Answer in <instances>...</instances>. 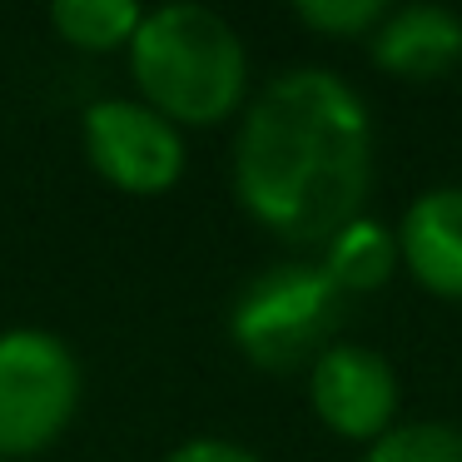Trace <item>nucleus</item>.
I'll list each match as a JSON object with an SVG mask.
<instances>
[{
  "label": "nucleus",
  "instance_id": "f03ea898",
  "mask_svg": "<svg viewBox=\"0 0 462 462\" xmlns=\"http://www.w3.org/2000/svg\"><path fill=\"white\" fill-rule=\"evenodd\" d=\"M130 70L144 90V105L170 125H219L244 100L249 55L219 11L184 0L144 11L130 41Z\"/></svg>",
  "mask_w": 462,
  "mask_h": 462
},
{
  "label": "nucleus",
  "instance_id": "9d476101",
  "mask_svg": "<svg viewBox=\"0 0 462 462\" xmlns=\"http://www.w3.org/2000/svg\"><path fill=\"white\" fill-rule=\"evenodd\" d=\"M144 11L134 0H55L51 25L75 51H120L134 41Z\"/></svg>",
  "mask_w": 462,
  "mask_h": 462
},
{
  "label": "nucleus",
  "instance_id": "0eeeda50",
  "mask_svg": "<svg viewBox=\"0 0 462 462\" xmlns=\"http://www.w3.org/2000/svg\"><path fill=\"white\" fill-rule=\"evenodd\" d=\"M398 259L438 299H462V184H442L408 204L398 224Z\"/></svg>",
  "mask_w": 462,
  "mask_h": 462
},
{
  "label": "nucleus",
  "instance_id": "6e6552de",
  "mask_svg": "<svg viewBox=\"0 0 462 462\" xmlns=\"http://www.w3.org/2000/svg\"><path fill=\"white\" fill-rule=\"evenodd\" d=\"M368 51L373 65L398 80H438L462 60V15L448 5H402L383 15Z\"/></svg>",
  "mask_w": 462,
  "mask_h": 462
},
{
  "label": "nucleus",
  "instance_id": "ddd939ff",
  "mask_svg": "<svg viewBox=\"0 0 462 462\" xmlns=\"http://www.w3.org/2000/svg\"><path fill=\"white\" fill-rule=\"evenodd\" d=\"M164 462H263V457H254L249 448L224 438H194V442H180Z\"/></svg>",
  "mask_w": 462,
  "mask_h": 462
},
{
  "label": "nucleus",
  "instance_id": "f257e3e1",
  "mask_svg": "<svg viewBox=\"0 0 462 462\" xmlns=\"http://www.w3.org/2000/svg\"><path fill=\"white\" fill-rule=\"evenodd\" d=\"M373 125L333 70H289L263 85L234 140L239 204L283 244H328L363 214Z\"/></svg>",
  "mask_w": 462,
  "mask_h": 462
},
{
  "label": "nucleus",
  "instance_id": "f8f14e48",
  "mask_svg": "<svg viewBox=\"0 0 462 462\" xmlns=\"http://www.w3.org/2000/svg\"><path fill=\"white\" fill-rule=\"evenodd\" d=\"M383 15H388L383 0H299L293 5V21H303L319 35H343V41L373 35L383 25Z\"/></svg>",
  "mask_w": 462,
  "mask_h": 462
},
{
  "label": "nucleus",
  "instance_id": "7ed1b4c3",
  "mask_svg": "<svg viewBox=\"0 0 462 462\" xmlns=\"http://www.w3.org/2000/svg\"><path fill=\"white\" fill-rule=\"evenodd\" d=\"M343 293L319 263H273L234 299L229 333L244 358L269 373H293L333 348L343 319Z\"/></svg>",
  "mask_w": 462,
  "mask_h": 462
},
{
  "label": "nucleus",
  "instance_id": "9b49d317",
  "mask_svg": "<svg viewBox=\"0 0 462 462\" xmlns=\"http://www.w3.org/2000/svg\"><path fill=\"white\" fill-rule=\"evenodd\" d=\"M363 462H462V428L452 422H402L368 442Z\"/></svg>",
  "mask_w": 462,
  "mask_h": 462
},
{
  "label": "nucleus",
  "instance_id": "423d86ee",
  "mask_svg": "<svg viewBox=\"0 0 462 462\" xmlns=\"http://www.w3.org/2000/svg\"><path fill=\"white\" fill-rule=\"evenodd\" d=\"M309 402L328 432L348 442H378L398 412V373L378 348L333 343L309 368Z\"/></svg>",
  "mask_w": 462,
  "mask_h": 462
},
{
  "label": "nucleus",
  "instance_id": "39448f33",
  "mask_svg": "<svg viewBox=\"0 0 462 462\" xmlns=\"http://www.w3.org/2000/svg\"><path fill=\"white\" fill-rule=\"evenodd\" d=\"M85 160L125 194H164L184 174L180 125L140 100H95L80 120Z\"/></svg>",
  "mask_w": 462,
  "mask_h": 462
},
{
  "label": "nucleus",
  "instance_id": "20e7f679",
  "mask_svg": "<svg viewBox=\"0 0 462 462\" xmlns=\"http://www.w3.org/2000/svg\"><path fill=\"white\" fill-rule=\"evenodd\" d=\"M80 408V363L55 333H0V462L31 457L70 428Z\"/></svg>",
  "mask_w": 462,
  "mask_h": 462
},
{
  "label": "nucleus",
  "instance_id": "1a4fd4ad",
  "mask_svg": "<svg viewBox=\"0 0 462 462\" xmlns=\"http://www.w3.org/2000/svg\"><path fill=\"white\" fill-rule=\"evenodd\" d=\"M319 269L333 279V289L348 299V293H373L393 279L398 269V234L388 224L358 214L353 224H343L328 244H323Z\"/></svg>",
  "mask_w": 462,
  "mask_h": 462
}]
</instances>
